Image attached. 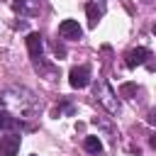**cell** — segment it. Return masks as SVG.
Returning a JSON list of instances; mask_svg holds the SVG:
<instances>
[{
  "label": "cell",
  "instance_id": "1",
  "mask_svg": "<svg viewBox=\"0 0 156 156\" xmlns=\"http://www.w3.org/2000/svg\"><path fill=\"white\" fill-rule=\"evenodd\" d=\"M0 105H5L7 110H12V115H17L20 119H34L39 112V102L34 98L32 90L22 88V85H10L2 90L0 95Z\"/></svg>",
  "mask_w": 156,
  "mask_h": 156
},
{
  "label": "cell",
  "instance_id": "2",
  "mask_svg": "<svg viewBox=\"0 0 156 156\" xmlns=\"http://www.w3.org/2000/svg\"><path fill=\"white\" fill-rule=\"evenodd\" d=\"M95 98L107 107V112H117V110H119L117 100H112V98H115V93H112V88H110L105 80H98V83H95Z\"/></svg>",
  "mask_w": 156,
  "mask_h": 156
},
{
  "label": "cell",
  "instance_id": "3",
  "mask_svg": "<svg viewBox=\"0 0 156 156\" xmlns=\"http://www.w3.org/2000/svg\"><path fill=\"white\" fill-rule=\"evenodd\" d=\"M68 83H71V88H85L88 83H90V68L88 66H76V68H71V73H68Z\"/></svg>",
  "mask_w": 156,
  "mask_h": 156
},
{
  "label": "cell",
  "instance_id": "4",
  "mask_svg": "<svg viewBox=\"0 0 156 156\" xmlns=\"http://www.w3.org/2000/svg\"><path fill=\"white\" fill-rule=\"evenodd\" d=\"M149 58H151V51H149V49H144V46H136V49H132V51H127V54H124V63H127L129 68H136V66L146 63Z\"/></svg>",
  "mask_w": 156,
  "mask_h": 156
},
{
  "label": "cell",
  "instance_id": "5",
  "mask_svg": "<svg viewBox=\"0 0 156 156\" xmlns=\"http://www.w3.org/2000/svg\"><path fill=\"white\" fill-rule=\"evenodd\" d=\"M12 7H15V12H20L24 17H34L41 10V0H12Z\"/></svg>",
  "mask_w": 156,
  "mask_h": 156
},
{
  "label": "cell",
  "instance_id": "6",
  "mask_svg": "<svg viewBox=\"0 0 156 156\" xmlns=\"http://www.w3.org/2000/svg\"><path fill=\"white\" fill-rule=\"evenodd\" d=\"M58 34H61L63 39H80V37H83V29H80V24H78L76 20H63V22L58 24Z\"/></svg>",
  "mask_w": 156,
  "mask_h": 156
},
{
  "label": "cell",
  "instance_id": "7",
  "mask_svg": "<svg viewBox=\"0 0 156 156\" xmlns=\"http://www.w3.org/2000/svg\"><path fill=\"white\" fill-rule=\"evenodd\" d=\"M105 10H107L105 0H98V2H88V5H85V12H88V24H90V27H95V24L100 22V17L105 15Z\"/></svg>",
  "mask_w": 156,
  "mask_h": 156
},
{
  "label": "cell",
  "instance_id": "8",
  "mask_svg": "<svg viewBox=\"0 0 156 156\" xmlns=\"http://www.w3.org/2000/svg\"><path fill=\"white\" fill-rule=\"evenodd\" d=\"M20 151V134H7V136H2V141H0V154L2 156H15Z\"/></svg>",
  "mask_w": 156,
  "mask_h": 156
},
{
  "label": "cell",
  "instance_id": "9",
  "mask_svg": "<svg viewBox=\"0 0 156 156\" xmlns=\"http://www.w3.org/2000/svg\"><path fill=\"white\" fill-rule=\"evenodd\" d=\"M27 49H29V56L37 61V58H41V51H44V41H41V37L37 34V32H32V34H27Z\"/></svg>",
  "mask_w": 156,
  "mask_h": 156
},
{
  "label": "cell",
  "instance_id": "10",
  "mask_svg": "<svg viewBox=\"0 0 156 156\" xmlns=\"http://www.w3.org/2000/svg\"><path fill=\"white\" fill-rule=\"evenodd\" d=\"M0 129H5V132H15V129H22V122H20L12 112L0 110Z\"/></svg>",
  "mask_w": 156,
  "mask_h": 156
},
{
  "label": "cell",
  "instance_id": "11",
  "mask_svg": "<svg viewBox=\"0 0 156 156\" xmlns=\"http://www.w3.org/2000/svg\"><path fill=\"white\" fill-rule=\"evenodd\" d=\"M83 149H85L88 154H100V151H102V141H100L98 136H85V139H83Z\"/></svg>",
  "mask_w": 156,
  "mask_h": 156
},
{
  "label": "cell",
  "instance_id": "12",
  "mask_svg": "<svg viewBox=\"0 0 156 156\" xmlns=\"http://www.w3.org/2000/svg\"><path fill=\"white\" fill-rule=\"evenodd\" d=\"M119 93H122L124 98H129V95H134V93H136V85H134V83H124V85L119 88Z\"/></svg>",
  "mask_w": 156,
  "mask_h": 156
},
{
  "label": "cell",
  "instance_id": "13",
  "mask_svg": "<svg viewBox=\"0 0 156 156\" xmlns=\"http://www.w3.org/2000/svg\"><path fill=\"white\" fill-rule=\"evenodd\" d=\"M146 119H149V124H156V110H149Z\"/></svg>",
  "mask_w": 156,
  "mask_h": 156
},
{
  "label": "cell",
  "instance_id": "14",
  "mask_svg": "<svg viewBox=\"0 0 156 156\" xmlns=\"http://www.w3.org/2000/svg\"><path fill=\"white\" fill-rule=\"evenodd\" d=\"M54 49H56V56H66V49H63V46H58V44H56Z\"/></svg>",
  "mask_w": 156,
  "mask_h": 156
},
{
  "label": "cell",
  "instance_id": "15",
  "mask_svg": "<svg viewBox=\"0 0 156 156\" xmlns=\"http://www.w3.org/2000/svg\"><path fill=\"white\" fill-rule=\"evenodd\" d=\"M149 141H151V146H154V149H156V134H154V136H151V139H149Z\"/></svg>",
  "mask_w": 156,
  "mask_h": 156
},
{
  "label": "cell",
  "instance_id": "16",
  "mask_svg": "<svg viewBox=\"0 0 156 156\" xmlns=\"http://www.w3.org/2000/svg\"><path fill=\"white\" fill-rule=\"evenodd\" d=\"M154 34H156V24H154Z\"/></svg>",
  "mask_w": 156,
  "mask_h": 156
}]
</instances>
